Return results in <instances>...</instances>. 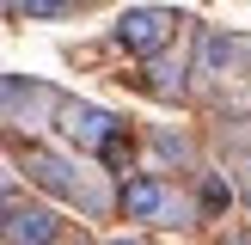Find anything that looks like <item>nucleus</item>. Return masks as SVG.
I'll return each instance as SVG.
<instances>
[{
	"label": "nucleus",
	"instance_id": "1",
	"mask_svg": "<svg viewBox=\"0 0 251 245\" xmlns=\"http://www.w3.org/2000/svg\"><path fill=\"white\" fill-rule=\"evenodd\" d=\"M172 12L166 6H129L117 19V43L129 49V55H159V49H166V37H172Z\"/></svg>",
	"mask_w": 251,
	"mask_h": 245
},
{
	"label": "nucleus",
	"instance_id": "2",
	"mask_svg": "<svg viewBox=\"0 0 251 245\" xmlns=\"http://www.w3.org/2000/svg\"><path fill=\"white\" fill-rule=\"evenodd\" d=\"M61 141L80 147V153H98V147L117 141V122H110V110H98V104H61Z\"/></svg>",
	"mask_w": 251,
	"mask_h": 245
},
{
	"label": "nucleus",
	"instance_id": "3",
	"mask_svg": "<svg viewBox=\"0 0 251 245\" xmlns=\"http://www.w3.org/2000/svg\"><path fill=\"white\" fill-rule=\"evenodd\" d=\"M172 190H166V178H153V172H135L129 184H123V215L129 220H166L172 215Z\"/></svg>",
	"mask_w": 251,
	"mask_h": 245
},
{
	"label": "nucleus",
	"instance_id": "4",
	"mask_svg": "<svg viewBox=\"0 0 251 245\" xmlns=\"http://www.w3.org/2000/svg\"><path fill=\"white\" fill-rule=\"evenodd\" d=\"M6 239H12V245H55V215H49V208L12 202V208H6Z\"/></svg>",
	"mask_w": 251,
	"mask_h": 245
},
{
	"label": "nucleus",
	"instance_id": "5",
	"mask_svg": "<svg viewBox=\"0 0 251 245\" xmlns=\"http://www.w3.org/2000/svg\"><path fill=\"white\" fill-rule=\"evenodd\" d=\"M233 55H239V37H227V31H202V61H196L202 74H227Z\"/></svg>",
	"mask_w": 251,
	"mask_h": 245
},
{
	"label": "nucleus",
	"instance_id": "6",
	"mask_svg": "<svg viewBox=\"0 0 251 245\" xmlns=\"http://www.w3.org/2000/svg\"><path fill=\"white\" fill-rule=\"evenodd\" d=\"M25 104H37V86H25V74H6V117L25 122Z\"/></svg>",
	"mask_w": 251,
	"mask_h": 245
},
{
	"label": "nucleus",
	"instance_id": "7",
	"mask_svg": "<svg viewBox=\"0 0 251 245\" xmlns=\"http://www.w3.org/2000/svg\"><path fill=\"white\" fill-rule=\"evenodd\" d=\"M12 6H19L25 19H61V12H68L74 0H12Z\"/></svg>",
	"mask_w": 251,
	"mask_h": 245
},
{
	"label": "nucleus",
	"instance_id": "8",
	"mask_svg": "<svg viewBox=\"0 0 251 245\" xmlns=\"http://www.w3.org/2000/svg\"><path fill=\"white\" fill-rule=\"evenodd\" d=\"M202 202L221 208V202H227V184H221V178H202Z\"/></svg>",
	"mask_w": 251,
	"mask_h": 245
},
{
	"label": "nucleus",
	"instance_id": "9",
	"mask_svg": "<svg viewBox=\"0 0 251 245\" xmlns=\"http://www.w3.org/2000/svg\"><path fill=\"white\" fill-rule=\"evenodd\" d=\"M104 245H141V239H129V233H123V239H104Z\"/></svg>",
	"mask_w": 251,
	"mask_h": 245
},
{
	"label": "nucleus",
	"instance_id": "10",
	"mask_svg": "<svg viewBox=\"0 0 251 245\" xmlns=\"http://www.w3.org/2000/svg\"><path fill=\"white\" fill-rule=\"evenodd\" d=\"M227 245H251V239H239V233H233V239H227Z\"/></svg>",
	"mask_w": 251,
	"mask_h": 245
},
{
	"label": "nucleus",
	"instance_id": "11",
	"mask_svg": "<svg viewBox=\"0 0 251 245\" xmlns=\"http://www.w3.org/2000/svg\"><path fill=\"white\" fill-rule=\"evenodd\" d=\"M245 208H251V190H245Z\"/></svg>",
	"mask_w": 251,
	"mask_h": 245
}]
</instances>
